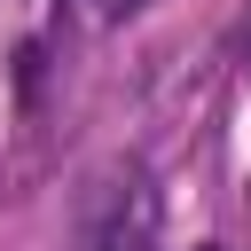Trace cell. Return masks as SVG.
Returning <instances> with one entry per match:
<instances>
[{
  "instance_id": "cell-1",
  "label": "cell",
  "mask_w": 251,
  "mask_h": 251,
  "mask_svg": "<svg viewBox=\"0 0 251 251\" xmlns=\"http://www.w3.org/2000/svg\"><path fill=\"white\" fill-rule=\"evenodd\" d=\"M78 251H157L165 235V196L149 180L141 157H102L78 180V212H71Z\"/></svg>"
},
{
  "instance_id": "cell-2",
  "label": "cell",
  "mask_w": 251,
  "mask_h": 251,
  "mask_svg": "<svg viewBox=\"0 0 251 251\" xmlns=\"http://www.w3.org/2000/svg\"><path fill=\"white\" fill-rule=\"evenodd\" d=\"M149 0H71V24L78 31H118V24H133Z\"/></svg>"
}]
</instances>
